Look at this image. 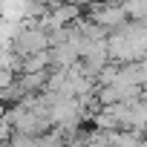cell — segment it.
<instances>
[{
    "label": "cell",
    "instance_id": "obj_1",
    "mask_svg": "<svg viewBox=\"0 0 147 147\" xmlns=\"http://www.w3.org/2000/svg\"><path fill=\"white\" fill-rule=\"evenodd\" d=\"M46 46H49V38L40 29H20L15 35V40H12V49L20 58H29L35 52H46Z\"/></svg>",
    "mask_w": 147,
    "mask_h": 147
}]
</instances>
